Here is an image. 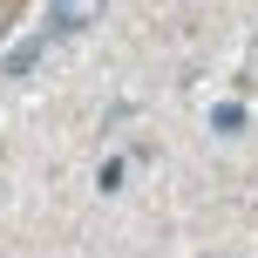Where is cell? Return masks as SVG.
<instances>
[{"label":"cell","instance_id":"6da1fadb","mask_svg":"<svg viewBox=\"0 0 258 258\" xmlns=\"http://www.w3.org/2000/svg\"><path fill=\"white\" fill-rule=\"evenodd\" d=\"M48 14H54V34H82V27H95L109 14V0H54Z\"/></svg>","mask_w":258,"mask_h":258},{"label":"cell","instance_id":"7a4b0ae2","mask_svg":"<svg viewBox=\"0 0 258 258\" xmlns=\"http://www.w3.org/2000/svg\"><path fill=\"white\" fill-rule=\"evenodd\" d=\"M41 61V41H27V48H14V61H7V75H27V68Z\"/></svg>","mask_w":258,"mask_h":258},{"label":"cell","instance_id":"3957f363","mask_svg":"<svg viewBox=\"0 0 258 258\" xmlns=\"http://www.w3.org/2000/svg\"><path fill=\"white\" fill-rule=\"evenodd\" d=\"M211 122H218V129H224V136H231V129H238V122H245V109H238V102H224V109H218V116H211Z\"/></svg>","mask_w":258,"mask_h":258}]
</instances>
